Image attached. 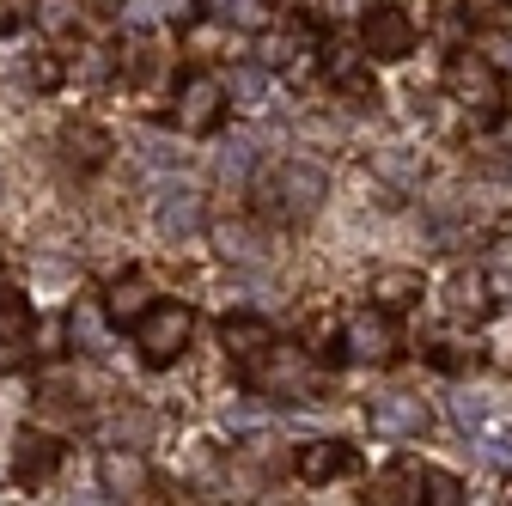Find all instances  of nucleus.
I'll list each match as a JSON object with an SVG mask.
<instances>
[{
    "mask_svg": "<svg viewBox=\"0 0 512 506\" xmlns=\"http://www.w3.org/2000/svg\"><path fill=\"white\" fill-rule=\"evenodd\" d=\"M421 500H433V506H458V500H464V482H458L452 470H421Z\"/></svg>",
    "mask_w": 512,
    "mask_h": 506,
    "instance_id": "nucleus-24",
    "label": "nucleus"
},
{
    "mask_svg": "<svg viewBox=\"0 0 512 506\" xmlns=\"http://www.w3.org/2000/svg\"><path fill=\"white\" fill-rule=\"evenodd\" d=\"M31 324H37V311H31V299L25 293H0V348H25L31 342Z\"/></svg>",
    "mask_w": 512,
    "mask_h": 506,
    "instance_id": "nucleus-20",
    "label": "nucleus"
},
{
    "mask_svg": "<svg viewBox=\"0 0 512 506\" xmlns=\"http://www.w3.org/2000/svg\"><path fill=\"white\" fill-rule=\"evenodd\" d=\"M256 196H263V208H269L275 220H305V214H317V208H324V196H330V177L317 171V165H305V159L263 165V177H256Z\"/></svg>",
    "mask_w": 512,
    "mask_h": 506,
    "instance_id": "nucleus-1",
    "label": "nucleus"
},
{
    "mask_svg": "<svg viewBox=\"0 0 512 506\" xmlns=\"http://www.w3.org/2000/svg\"><path fill=\"white\" fill-rule=\"evenodd\" d=\"M55 464H61V439H55V433L25 427V433L13 439V482H19V488H43V482L55 476Z\"/></svg>",
    "mask_w": 512,
    "mask_h": 506,
    "instance_id": "nucleus-10",
    "label": "nucleus"
},
{
    "mask_svg": "<svg viewBox=\"0 0 512 506\" xmlns=\"http://www.w3.org/2000/svg\"><path fill=\"white\" fill-rule=\"evenodd\" d=\"M256 360H263V366H256V391H263V397H305V360H299V348H263V354H256Z\"/></svg>",
    "mask_w": 512,
    "mask_h": 506,
    "instance_id": "nucleus-11",
    "label": "nucleus"
},
{
    "mask_svg": "<svg viewBox=\"0 0 512 506\" xmlns=\"http://www.w3.org/2000/svg\"><path fill=\"white\" fill-rule=\"evenodd\" d=\"M189 342H196V305H183V299H153L135 318V348L147 366H177Z\"/></svg>",
    "mask_w": 512,
    "mask_h": 506,
    "instance_id": "nucleus-2",
    "label": "nucleus"
},
{
    "mask_svg": "<svg viewBox=\"0 0 512 506\" xmlns=\"http://www.w3.org/2000/svg\"><path fill=\"white\" fill-rule=\"evenodd\" d=\"M366 421H372V433H391V439H415V433H427V427H433L427 403H421V397H409V391L372 397V403H366Z\"/></svg>",
    "mask_w": 512,
    "mask_h": 506,
    "instance_id": "nucleus-8",
    "label": "nucleus"
},
{
    "mask_svg": "<svg viewBox=\"0 0 512 506\" xmlns=\"http://www.w3.org/2000/svg\"><path fill=\"white\" fill-rule=\"evenodd\" d=\"M196 7H220V0H196Z\"/></svg>",
    "mask_w": 512,
    "mask_h": 506,
    "instance_id": "nucleus-29",
    "label": "nucleus"
},
{
    "mask_svg": "<svg viewBox=\"0 0 512 506\" xmlns=\"http://www.w3.org/2000/svg\"><path fill=\"white\" fill-rule=\"evenodd\" d=\"M0 275H7V257H0Z\"/></svg>",
    "mask_w": 512,
    "mask_h": 506,
    "instance_id": "nucleus-30",
    "label": "nucleus"
},
{
    "mask_svg": "<svg viewBox=\"0 0 512 506\" xmlns=\"http://www.w3.org/2000/svg\"><path fill=\"white\" fill-rule=\"evenodd\" d=\"M421 299H427L421 269H378V275H372V305H378V311H391V318L415 311Z\"/></svg>",
    "mask_w": 512,
    "mask_h": 506,
    "instance_id": "nucleus-13",
    "label": "nucleus"
},
{
    "mask_svg": "<svg viewBox=\"0 0 512 506\" xmlns=\"http://www.w3.org/2000/svg\"><path fill=\"white\" fill-rule=\"evenodd\" d=\"M61 147H68V159L80 171H98L110 159V135L98 129V122H68V129H61Z\"/></svg>",
    "mask_w": 512,
    "mask_h": 506,
    "instance_id": "nucleus-18",
    "label": "nucleus"
},
{
    "mask_svg": "<svg viewBox=\"0 0 512 506\" xmlns=\"http://www.w3.org/2000/svg\"><path fill=\"white\" fill-rule=\"evenodd\" d=\"M220 342H226V354H232V360H256V354L275 342V330H269L263 318H244V311H238V318H226V324H220Z\"/></svg>",
    "mask_w": 512,
    "mask_h": 506,
    "instance_id": "nucleus-19",
    "label": "nucleus"
},
{
    "mask_svg": "<svg viewBox=\"0 0 512 506\" xmlns=\"http://www.w3.org/2000/svg\"><path fill=\"white\" fill-rule=\"evenodd\" d=\"M165 19H196V0H159Z\"/></svg>",
    "mask_w": 512,
    "mask_h": 506,
    "instance_id": "nucleus-26",
    "label": "nucleus"
},
{
    "mask_svg": "<svg viewBox=\"0 0 512 506\" xmlns=\"http://www.w3.org/2000/svg\"><path fill=\"white\" fill-rule=\"evenodd\" d=\"M74 25H80V7H74V0H37V31L68 37Z\"/></svg>",
    "mask_w": 512,
    "mask_h": 506,
    "instance_id": "nucleus-23",
    "label": "nucleus"
},
{
    "mask_svg": "<svg viewBox=\"0 0 512 506\" xmlns=\"http://www.w3.org/2000/svg\"><path fill=\"white\" fill-rule=\"evenodd\" d=\"M293 470H299V482L324 488V482H342V476H354V470H360V452H354V446H342V439H311V446H299Z\"/></svg>",
    "mask_w": 512,
    "mask_h": 506,
    "instance_id": "nucleus-7",
    "label": "nucleus"
},
{
    "mask_svg": "<svg viewBox=\"0 0 512 506\" xmlns=\"http://www.w3.org/2000/svg\"><path fill=\"white\" fill-rule=\"evenodd\" d=\"M330 354L336 360H348V366H391L397 360V324H391V311H360V318H348L342 324V336L330 342Z\"/></svg>",
    "mask_w": 512,
    "mask_h": 506,
    "instance_id": "nucleus-4",
    "label": "nucleus"
},
{
    "mask_svg": "<svg viewBox=\"0 0 512 506\" xmlns=\"http://www.w3.org/2000/svg\"><path fill=\"white\" fill-rule=\"evenodd\" d=\"M220 92H226V98H238V110H244V116H263V110L275 104V74L263 68V61H250V68H232V74L220 80Z\"/></svg>",
    "mask_w": 512,
    "mask_h": 506,
    "instance_id": "nucleus-15",
    "label": "nucleus"
},
{
    "mask_svg": "<svg viewBox=\"0 0 512 506\" xmlns=\"http://www.w3.org/2000/svg\"><path fill=\"white\" fill-rule=\"evenodd\" d=\"M68 342H74L80 354H110L116 324L104 318V305H98V299H80V305L68 311Z\"/></svg>",
    "mask_w": 512,
    "mask_h": 506,
    "instance_id": "nucleus-16",
    "label": "nucleus"
},
{
    "mask_svg": "<svg viewBox=\"0 0 512 506\" xmlns=\"http://www.w3.org/2000/svg\"><path fill=\"white\" fill-rule=\"evenodd\" d=\"M147 482H153V470L141 452H104L98 458V488L110 500H135V494H147Z\"/></svg>",
    "mask_w": 512,
    "mask_h": 506,
    "instance_id": "nucleus-12",
    "label": "nucleus"
},
{
    "mask_svg": "<svg viewBox=\"0 0 512 506\" xmlns=\"http://www.w3.org/2000/svg\"><path fill=\"white\" fill-rule=\"evenodd\" d=\"M153 220H159V232H165V238H196V232L208 226V208H202L196 189L165 183L159 196H153Z\"/></svg>",
    "mask_w": 512,
    "mask_h": 506,
    "instance_id": "nucleus-9",
    "label": "nucleus"
},
{
    "mask_svg": "<svg viewBox=\"0 0 512 506\" xmlns=\"http://www.w3.org/2000/svg\"><path fill=\"white\" fill-rule=\"evenodd\" d=\"M445 92H452L464 110H482V116H500V104H506V86H500L488 55H452V68H445Z\"/></svg>",
    "mask_w": 512,
    "mask_h": 506,
    "instance_id": "nucleus-6",
    "label": "nucleus"
},
{
    "mask_svg": "<svg viewBox=\"0 0 512 506\" xmlns=\"http://www.w3.org/2000/svg\"><path fill=\"white\" fill-rule=\"evenodd\" d=\"M98 305H104V318H110L116 330H135V318L153 305V287H147V275H116Z\"/></svg>",
    "mask_w": 512,
    "mask_h": 506,
    "instance_id": "nucleus-14",
    "label": "nucleus"
},
{
    "mask_svg": "<svg viewBox=\"0 0 512 506\" xmlns=\"http://www.w3.org/2000/svg\"><path fill=\"white\" fill-rule=\"evenodd\" d=\"M354 7H360V0H324V13H330V19H348Z\"/></svg>",
    "mask_w": 512,
    "mask_h": 506,
    "instance_id": "nucleus-27",
    "label": "nucleus"
},
{
    "mask_svg": "<svg viewBox=\"0 0 512 506\" xmlns=\"http://www.w3.org/2000/svg\"><path fill=\"white\" fill-rule=\"evenodd\" d=\"M494 74H500V86H512V43H494Z\"/></svg>",
    "mask_w": 512,
    "mask_h": 506,
    "instance_id": "nucleus-25",
    "label": "nucleus"
},
{
    "mask_svg": "<svg viewBox=\"0 0 512 506\" xmlns=\"http://www.w3.org/2000/svg\"><path fill=\"white\" fill-rule=\"evenodd\" d=\"M445 305H452V318L482 324V318H488V281H482V275H458V281H452V299H445Z\"/></svg>",
    "mask_w": 512,
    "mask_h": 506,
    "instance_id": "nucleus-21",
    "label": "nucleus"
},
{
    "mask_svg": "<svg viewBox=\"0 0 512 506\" xmlns=\"http://www.w3.org/2000/svg\"><path fill=\"white\" fill-rule=\"evenodd\" d=\"M293 55H305V25H299V19H287L281 31H275V25H263V31H256V61H263L269 74L293 68Z\"/></svg>",
    "mask_w": 512,
    "mask_h": 506,
    "instance_id": "nucleus-17",
    "label": "nucleus"
},
{
    "mask_svg": "<svg viewBox=\"0 0 512 506\" xmlns=\"http://www.w3.org/2000/svg\"><path fill=\"white\" fill-rule=\"evenodd\" d=\"M220 116H226V92H220V80L214 74H183V86H177V104H171V122H177V135H214L220 129Z\"/></svg>",
    "mask_w": 512,
    "mask_h": 506,
    "instance_id": "nucleus-5",
    "label": "nucleus"
},
{
    "mask_svg": "<svg viewBox=\"0 0 512 506\" xmlns=\"http://www.w3.org/2000/svg\"><path fill=\"white\" fill-rule=\"evenodd\" d=\"M500 135H506V141H512V116H500Z\"/></svg>",
    "mask_w": 512,
    "mask_h": 506,
    "instance_id": "nucleus-28",
    "label": "nucleus"
},
{
    "mask_svg": "<svg viewBox=\"0 0 512 506\" xmlns=\"http://www.w3.org/2000/svg\"><path fill=\"white\" fill-rule=\"evenodd\" d=\"M220 7H226V19H232L238 31H250V37L281 19V13H275V0H220Z\"/></svg>",
    "mask_w": 512,
    "mask_h": 506,
    "instance_id": "nucleus-22",
    "label": "nucleus"
},
{
    "mask_svg": "<svg viewBox=\"0 0 512 506\" xmlns=\"http://www.w3.org/2000/svg\"><path fill=\"white\" fill-rule=\"evenodd\" d=\"M415 43H421V19L409 13V7H366V19H360V55L366 61H378V68H397V61H409L415 55Z\"/></svg>",
    "mask_w": 512,
    "mask_h": 506,
    "instance_id": "nucleus-3",
    "label": "nucleus"
}]
</instances>
